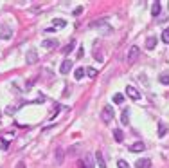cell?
<instances>
[{"label":"cell","mask_w":169,"mask_h":168,"mask_svg":"<svg viewBox=\"0 0 169 168\" xmlns=\"http://www.w3.org/2000/svg\"><path fill=\"white\" fill-rule=\"evenodd\" d=\"M113 116H115V112H113V107L112 105H104V109L101 110V119H103V123H110L112 119H113Z\"/></svg>","instance_id":"6da1fadb"},{"label":"cell","mask_w":169,"mask_h":168,"mask_svg":"<svg viewBox=\"0 0 169 168\" xmlns=\"http://www.w3.org/2000/svg\"><path fill=\"white\" fill-rule=\"evenodd\" d=\"M90 27H101V34H112L113 33V29H112V25H108L104 20H95V22H92L90 24Z\"/></svg>","instance_id":"7a4b0ae2"},{"label":"cell","mask_w":169,"mask_h":168,"mask_svg":"<svg viewBox=\"0 0 169 168\" xmlns=\"http://www.w3.org/2000/svg\"><path fill=\"white\" fill-rule=\"evenodd\" d=\"M139 54H140V49H139L137 45H131V47H130V51H128V56H126L128 63H133V62H137Z\"/></svg>","instance_id":"3957f363"},{"label":"cell","mask_w":169,"mask_h":168,"mask_svg":"<svg viewBox=\"0 0 169 168\" xmlns=\"http://www.w3.org/2000/svg\"><path fill=\"white\" fill-rule=\"evenodd\" d=\"M11 36H13V29L9 25H5V24H0V38L2 40H9Z\"/></svg>","instance_id":"277c9868"},{"label":"cell","mask_w":169,"mask_h":168,"mask_svg":"<svg viewBox=\"0 0 169 168\" xmlns=\"http://www.w3.org/2000/svg\"><path fill=\"white\" fill-rule=\"evenodd\" d=\"M25 62H27V63H36V62H38V52H36V49H29V51H27Z\"/></svg>","instance_id":"5b68a950"},{"label":"cell","mask_w":169,"mask_h":168,"mask_svg":"<svg viewBox=\"0 0 169 168\" xmlns=\"http://www.w3.org/2000/svg\"><path fill=\"white\" fill-rule=\"evenodd\" d=\"M70 69H72V62L67 58V60H63L61 62V65H59V72L61 74H68L70 72Z\"/></svg>","instance_id":"8992f818"},{"label":"cell","mask_w":169,"mask_h":168,"mask_svg":"<svg viewBox=\"0 0 169 168\" xmlns=\"http://www.w3.org/2000/svg\"><path fill=\"white\" fill-rule=\"evenodd\" d=\"M126 92H128V96H130L131 100H135V101H137V100H140V92H139L135 87L128 85V87H126Z\"/></svg>","instance_id":"52a82bcc"},{"label":"cell","mask_w":169,"mask_h":168,"mask_svg":"<svg viewBox=\"0 0 169 168\" xmlns=\"http://www.w3.org/2000/svg\"><path fill=\"white\" fill-rule=\"evenodd\" d=\"M59 43H58V40H54V38H49V40H43L41 42V47H45V49H54V47H58Z\"/></svg>","instance_id":"ba28073f"},{"label":"cell","mask_w":169,"mask_h":168,"mask_svg":"<svg viewBox=\"0 0 169 168\" xmlns=\"http://www.w3.org/2000/svg\"><path fill=\"white\" fill-rule=\"evenodd\" d=\"M81 168H94V161H92V156L90 154H86L85 159L81 161Z\"/></svg>","instance_id":"9c48e42d"},{"label":"cell","mask_w":169,"mask_h":168,"mask_svg":"<svg viewBox=\"0 0 169 168\" xmlns=\"http://www.w3.org/2000/svg\"><path fill=\"white\" fill-rule=\"evenodd\" d=\"M157 43H158V40H157V36H149L148 40H146V49H155L157 47Z\"/></svg>","instance_id":"30bf717a"},{"label":"cell","mask_w":169,"mask_h":168,"mask_svg":"<svg viewBox=\"0 0 169 168\" xmlns=\"http://www.w3.org/2000/svg\"><path fill=\"white\" fill-rule=\"evenodd\" d=\"M74 45H76V40H70V42H68V43H67V45L61 49V52H63V54H68V52H72V51H74Z\"/></svg>","instance_id":"8fae6325"},{"label":"cell","mask_w":169,"mask_h":168,"mask_svg":"<svg viewBox=\"0 0 169 168\" xmlns=\"http://www.w3.org/2000/svg\"><path fill=\"white\" fill-rule=\"evenodd\" d=\"M151 166V161L149 159H139L135 163V168H149Z\"/></svg>","instance_id":"7c38bea8"},{"label":"cell","mask_w":169,"mask_h":168,"mask_svg":"<svg viewBox=\"0 0 169 168\" xmlns=\"http://www.w3.org/2000/svg\"><path fill=\"white\" fill-rule=\"evenodd\" d=\"M131 152H142V150H146V147H144V143L142 141H137L135 145H131V148H130Z\"/></svg>","instance_id":"4fadbf2b"},{"label":"cell","mask_w":169,"mask_h":168,"mask_svg":"<svg viewBox=\"0 0 169 168\" xmlns=\"http://www.w3.org/2000/svg\"><path fill=\"white\" fill-rule=\"evenodd\" d=\"M54 159H56V163H58V165H61V163H63V148H56Z\"/></svg>","instance_id":"5bb4252c"},{"label":"cell","mask_w":169,"mask_h":168,"mask_svg":"<svg viewBox=\"0 0 169 168\" xmlns=\"http://www.w3.org/2000/svg\"><path fill=\"white\" fill-rule=\"evenodd\" d=\"M128 121H130V110H122V114H121V123L122 125H128Z\"/></svg>","instance_id":"9a60e30c"},{"label":"cell","mask_w":169,"mask_h":168,"mask_svg":"<svg viewBox=\"0 0 169 168\" xmlns=\"http://www.w3.org/2000/svg\"><path fill=\"white\" fill-rule=\"evenodd\" d=\"M95 161L99 163V166H101V168H106V163H104V159H103V154H101L99 150L95 152Z\"/></svg>","instance_id":"2e32d148"},{"label":"cell","mask_w":169,"mask_h":168,"mask_svg":"<svg viewBox=\"0 0 169 168\" xmlns=\"http://www.w3.org/2000/svg\"><path fill=\"white\" fill-rule=\"evenodd\" d=\"M113 138H115V141H117V143H121V141L124 139L122 130H121V128H115V130H113Z\"/></svg>","instance_id":"e0dca14e"},{"label":"cell","mask_w":169,"mask_h":168,"mask_svg":"<svg viewBox=\"0 0 169 168\" xmlns=\"http://www.w3.org/2000/svg\"><path fill=\"white\" fill-rule=\"evenodd\" d=\"M151 14H153V16H158V14H160V2H155V4H153Z\"/></svg>","instance_id":"ac0fdd59"},{"label":"cell","mask_w":169,"mask_h":168,"mask_svg":"<svg viewBox=\"0 0 169 168\" xmlns=\"http://www.w3.org/2000/svg\"><path fill=\"white\" fill-rule=\"evenodd\" d=\"M83 76H85V69H83V67H77L76 72H74V78H76V80H81Z\"/></svg>","instance_id":"d6986e66"},{"label":"cell","mask_w":169,"mask_h":168,"mask_svg":"<svg viewBox=\"0 0 169 168\" xmlns=\"http://www.w3.org/2000/svg\"><path fill=\"white\" fill-rule=\"evenodd\" d=\"M166 132H167L166 125H164V123H158V136H160V138H164V136H166Z\"/></svg>","instance_id":"ffe728a7"},{"label":"cell","mask_w":169,"mask_h":168,"mask_svg":"<svg viewBox=\"0 0 169 168\" xmlns=\"http://www.w3.org/2000/svg\"><path fill=\"white\" fill-rule=\"evenodd\" d=\"M158 81H160L162 85H169V74H160V76H158Z\"/></svg>","instance_id":"44dd1931"},{"label":"cell","mask_w":169,"mask_h":168,"mask_svg":"<svg viewBox=\"0 0 169 168\" xmlns=\"http://www.w3.org/2000/svg\"><path fill=\"white\" fill-rule=\"evenodd\" d=\"M52 25H54V27H65V25H67V22H65V20H56V18H54Z\"/></svg>","instance_id":"7402d4cb"},{"label":"cell","mask_w":169,"mask_h":168,"mask_svg":"<svg viewBox=\"0 0 169 168\" xmlns=\"http://www.w3.org/2000/svg\"><path fill=\"white\" fill-rule=\"evenodd\" d=\"M86 74H88L90 78H95V76H97V71H95L94 67H88V69H86Z\"/></svg>","instance_id":"603a6c76"},{"label":"cell","mask_w":169,"mask_h":168,"mask_svg":"<svg viewBox=\"0 0 169 168\" xmlns=\"http://www.w3.org/2000/svg\"><path fill=\"white\" fill-rule=\"evenodd\" d=\"M113 101H115L117 105H121V103L124 101V96H122V94H115V96H113Z\"/></svg>","instance_id":"cb8c5ba5"},{"label":"cell","mask_w":169,"mask_h":168,"mask_svg":"<svg viewBox=\"0 0 169 168\" xmlns=\"http://www.w3.org/2000/svg\"><path fill=\"white\" fill-rule=\"evenodd\" d=\"M162 42H164V43H169V27L162 33Z\"/></svg>","instance_id":"d4e9b609"},{"label":"cell","mask_w":169,"mask_h":168,"mask_svg":"<svg viewBox=\"0 0 169 168\" xmlns=\"http://www.w3.org/2000/svg\"><path fill=\"white\" fill-rule=\"evenodd\" d=\"M117 166L119 168H130V165H128L124 159H119V161H117Z\"/></svg>","instance_id":"484cf974"},{"label":"cell","mask_w":169,"mask_h":168,"mask_svg":"<svg viewBox=\"0 0 169 168\" xmlns=\"http://www.w3.org/2000/svg\"><path fill=\"white\" fill-rule=\"evenodd\" d=\"M16 109H18V107H7L5 112H7V114H13V112H16Z\"/></svg>","instance_id":"4316f807"},{"label":"cell","mask_w":169,"mask_h":168,"mask_svg":"<svg viewBox=\"0 0 169 168\" xmlns=\"http://www.w3.org/2000/svg\"><path fill=\"white\" fill-rule=\"evenodd\" d=\"M83 13V7H76L74 9V16H77V14H81Z\"/></svg>","instance_id":"83f0119b"}]
</instances>
